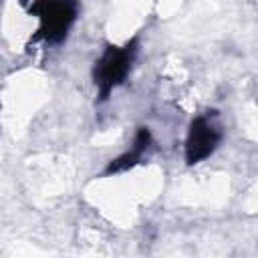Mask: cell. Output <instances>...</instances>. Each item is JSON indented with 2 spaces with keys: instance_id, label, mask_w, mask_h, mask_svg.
Returning <instances> with one entry per match:
<instances>
[{
  "instance_id": "cell-1",
  "label": "cell",
  "mask_w": 258,
  "mask_h": 258,
  "mask_svg": "<svg viewBox=\"0 0 258 258\" xmlns=\"http://www.w3.org/2000/svg\"><path fill=\"white\" fill-rule=\"evenodd\" d=\"M137 38L127 40L125 44L117 46V44H107L105 50L101 52V56L97 58L95 67H93V83L99 95V101H107L111 97V93L125 83L135 56H137Z\"/></svg>"
},
{
  "instance_id": "cell-2",
  "label": "cell",
  "mask_w": 258,
  "mask_h": 258,
  "mask_svg": "<svg viewBox=\"0 0 258 258\" xmlns=\"http://www.w3.org/2000/svg\"><path fill=\"white\" fill-rule=\"evenodd\" d=\"M28 12L38 18L36 38L58 44L67 38L71 26L79 16L77 0H32Z\"/></svg>"
},
{
  "instance_id": "cell-3",
  "label": "cell",
  "mask_w": 258,
  "mask_h": 258,
  "mask_svg": "<svg viewBox=\"0 0 258 258\" xmlns=\"http://www.w3.org/2000/svg\"><path fill=\"white\" fill-rule=\"evenodd\" d=\"M222 137H224V133L216 119V111L196 115L189 123L187 135H185V145H183L185 163L196 165V163L208 159L218 149Z\"/></svg>"
},
{
  "instance_id": "cell-4",
  "label": "cell",
  "mask_w": 258,
  "mask_h": 258,
  "mask_svg": "<svg viewBox=\"0 0 258 258\" xmlns=\"http://www.w3.org/2000/svg\"><path fill=\"white\" fill-rule=\"evenodd\" d=\"M153 141H151V133L147 127H139L135 137H133V143L127 151H123L119 157L111 159V163L105 167V175H111V173H123L127 169H133L135 165H139L143 161V157L147 155V151L151 149Z\"/></svg>"
}]
</instances>
